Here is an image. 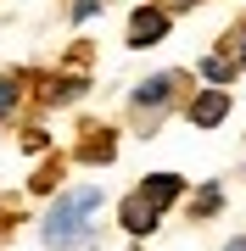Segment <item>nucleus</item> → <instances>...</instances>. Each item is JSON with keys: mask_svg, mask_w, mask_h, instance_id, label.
<instances>
[{"mask_svg": "<svg viewBox=\"0 0 246 251\" xmlns=\"http://www.w3.org/2000/svg\"><path fill=\"white\" fill-rule=\"evenodd\" d=\"M101 212V184H84V190H67V196H56L51 218H45V240L56 251L67 246H84L90 240V218Z\"/></svg>", "mask_w": 246, "mask_h": 251, "instance_id": "f257e3e1", "label": "nucleus"}, {"mask_svg": "<svg viewBox=\"0 0 246 251\" xmlns=\"http://www.w3.org/2000/svg\"><path fill=\"white\" fill-rule=\"evenodd\" d=\"M241 67H246V34H241Z\"/></svg>", "mask_w": 246, "mask_h": 251, "instance_id": "9b49d317", "label": "nucleus"}, {"mask_svg": "<svg viewBox=\"0 0 246 251\" xmlns=\"http://www.w3.org/2000/svg\"><path fill=\"white\" fill-rule=\"evenodd\" d=\"M95 11H101V0H79V6H73V17H95Z\"/></svg>", "mask_w": 246, "mask_h": 251, "instance_id": "1a4fd4ad", "label": "nucleus"}, {"mask_svg": "<svg viewBox=\"0 0 246 251\" xmlns=\"http://www.w3.org/2000/svg\"><path fill=\"white\" fill-rule=\"evenodd\" d=\"M173 6H191V0H173Z\"/></svg>", "mask_w": 246, "mask_h": 251, "instance_id": "f8f14e48", "label": "nucleus"}, {"mask_svg": "<svg viewBox=\"0 0 246 251\" xmlns=\"http://www.w3.org/2000/svg\"><path fill=\"white\" fill-rule=\"evenodd\" d=\"M123 229H129V234H151V229H157V206H151L146 196H129V201H123Z\"/></svg>", "mask_w": 246, "mask_h": 251, "instance_id": "39448f33", "label": "nucleus"}, {"mask_svg": "<svg viewBox=\"0 0 246 251\" xmlns=\"http://www.w3.org/2000/svg\"><path fill=\"white\" fill-rule=\"evenodd\" d=\"M17 106V78H0V117Z\"/></svg>", "mask_w": 246, "mask_h": 251, "instance_id": "6e6552de", "label": "nucleus"}, {"mask_svg": "<svg viewBox=\"0 0 246 251\" xmlns=\"http://www.w3.org/2000/svg\"><path fill=\"white\" fill-rule=\"evenodd\" d=\"M179 184H185V179H179V173H151V179H146V184H140V196H146V201L157 206V212H163V206H168V201H179Z\"/></svg>", "mask_w": 246, "mask_h": 251, "instance_id": "20e7f679", "label": "nucleus"}, {"mask_svg": "<svg viewBox=\"0 0 246 251\" xmlns=\"http://www.w3.org/2000/svg\"><path fill=\"white\" fill-rule=\"evenodd\" d=\"M224 112H229V95H224V90H207V95H196V100H191V123H196V128L224 123Z\"/></svg>", "mask_w": 246, "mask_h": 251, "instance_id": "f03ea898", "label": "nucleus"}, {"mask_svg": "<svg viewBox=\"0 0 246 251\" xmlns=\"http://www.w3.org/2000/svg\"><path fill=\"white\" fill-rule=\"evenodd\" d=\"M168 90H173V73H157V78H146V84H140V90H135V106L140 112H157V106H163V100H168Z\"/></svg>", "mask_w": 246, "mask_h": 251, "instance_id": "423d86ee", "label": "nucleus"}, {"mask_svg": "<svg viewBox=\"0 0 246 251\" xmlns=\"http://www.w3.org/2000/svg\"><path fill=\"white\" fill-rule=\"evenodd\" d=\"M163 34H168V17L151 11V6H140L135 23H129V39H135V45H151V39H163Z\"/></svg>", "mask_w": 246, "mask_h": 251, "instance_id": "7ed1b4c3", "label": "nucleus"}, {"mask_svg": "<svg viewBox=\"0 0 246 251\" xmlns=\"http://www.w3.org/2000/svg\"><path fill=\"white\" fill-rule=\"evenodd\" d=\"M224 251H246V234H241V240H229V246H224Z\"/></svg>", "mask_w": 246, "mask_h": 251, "instance_id": "9d476101", "label": "nucleus"}, {"mask_svg": "<svg viewBox=\"0 0 246 251\" xmlns=\"http://www.w3.org/2000/svg\"><path fill=\"white\" fill-rule=\"evenodd\" d=\"M201 73H207V78H229V73H235V62H229V56H207V62H201Z\"/></svg>", "mask_w": 246, "mask_h": 251, "instance_id": "0eeeda50", "label": "nucleus"}]
</instances>
